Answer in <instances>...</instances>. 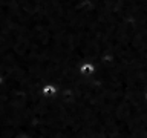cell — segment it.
I'll use <instances>...</instances> for the list:
<instances>
[{"label":"cell","instance_id":"1","mask_svg":"<svg viewBox=\"0 0 147 138\" xmlns=\"http://www.w3.org/2000/svg\"><path fill=\"white\" fill-rule=\"evenodd\" d=\"M45 94H46V95L54 94V87H45Z\"/></svg>","mask_w":147,"mask_h":138},{"label":"cell","instance_id":"2","mask_svg":"<svg viewBox=\"0 0 147 138\" xmlns=\"http://www.w3.org/2000/svg\"><path fill=\"white\" fill-rule=\"evenodd\" d=\"M0 81H2V78H0Z\"/></svg>","mask_w":147,"mask_h":138}]
</instances>
